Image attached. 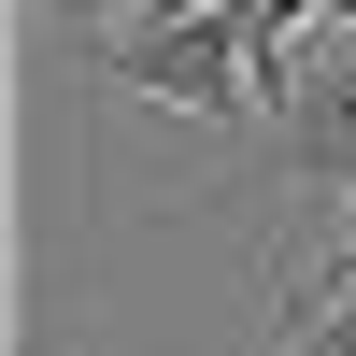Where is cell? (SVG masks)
<instances>
[{
  "label": "cell",
  "instance_id": "6da1fadb",
  "mask_svg": "<svg viewBox=\"0 0 356 356\" xmlns=\"http://www.w3.org/2000/svg\"><path fill=\"white\" fill-rule=\"evenodd\" d=\"M86 72L129 86V100H157V114H200V129L271 114L257 100V57H243V15H129V29L86 43Z\"/></svg>",
  "mask_w": 356,
  "mask_h": 356
},
{
  "label": "cell",
  "instance_id": "7a4b0ae2",
  "mask_svg": "<svg viewBox=\"0 0 356 356\" xmlns=\"http://www.w3.org/2000/svg\"><path fill=\"white\" fill-rule=\"evenodd\" d=\"M29 15H43V29H72V43H100V29H129L143 0H29Z\"/></svg>",
  "mask_w": 356,
  "mask_h": 356
},
{
  "label": "cell",
  "instance_id": "3957f363",
  "mask_svg": "<svg viewBox=\"0 0 356 356\" xmlns=\"http://www.w3.org/2000/svg\"><path fill=\"white\" fill-rule=\"evenodd\" d=\"M328 29H342V43H356V0H328Z\"/></svg>",
  "mask_w": 356,
  "mask_h": 356
}]
</instances>
